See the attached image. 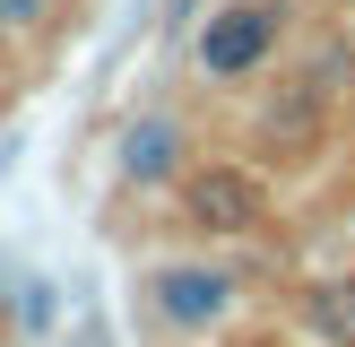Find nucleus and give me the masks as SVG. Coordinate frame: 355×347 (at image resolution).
Here are the masks:
<instances>
[{
	"label": "nucleus",
	"mask_w": 355,
	"mask_h": 347,
	"mask_svg": "<svg viewBox=\"0 0 355 347\" xmlns=\"http://www.w3.org/2000/svg\"><path fill=\"white\" fill-rule=\"evenodd\" d=\"M69 347H113V330H104V321H78V330H69Z\"/></svg>",
	"instance_id": "8"
},
{
	"label": "nucleus",
	"mask_w": 355,
	"mask_h": 347,
	"mask_svg": "<svg viewBox=\"0 0 355 347\" xmlns=\"http://www.w3.org/2000/svg\"><path fill=\"white\" fill-rule=\"evenodd\" d=\"M44 9H52V0H0V26H35Z\"/></svg>",
	"instance_id": "7"
},
{
	"label": "nucleus",
	"mask_w": 355,
	"mask_h": 347,
	"mask_svg": "<svg viewBox=\"0 0 355 347\" xmlns=\"http://www.w3.org/2000/svg\"><path fill=\"white\" fill-rule=\"evenodd\" d=\"M182 217L200 226V235H243V226L260 217V191L243 183L234 165H208V174H191V183H182Z\"/></svg>",
	"instance_id": "2"
},
{
	"label": "nucleus",
	"mask_w": 355,
	"mask_h": 347,
	"mask_svg": "<svg viewBox=\"0 0 355 347\" xmlns=\"http://www.w3.org/2000/svg\"><path fill=\"white\" fill-rule=\"evenodd\" d=\"M173 156H182V130H173L165 113H148L130 139H121V174H130V183H165Z\"/></svg>",
	"instance_id": "4"
},
{
	"label": "nucleus",
	"mask_w": 355,
	"mask_h": 347,
	"mask_svg": "<svg viewBox=\"0 0 355 347\" xmlns=\"http://www.w3.org/2000/svg\"><path fill=\"white\" fill-rule=\"evenodd\" d=\"M156 304H165V321L208 330L225 304H234V278H225V269H165V278H156Z\"/></svg>",
	"instance_id": "3"
},
{
	"label": "nucleus",
	"mask_w": 355,
	"mask_h": 347,
	"mask_svg": "<svg viewBox=\"0 0 355 347\" xmlns=\"http://www.w3.org/2000/svg\"><path fill=\"white\" fill-rule=\"evenodd\" d=\"M312 330H321V339H338V347H355V295L347 287H312Z\"/></svg>",
	"instance_id": "5"
},
{
	"label": "nucleus",
	"mask_w": 355,
	"mask_h": 347,
	"mask_svg": "<svg viewBox=\"0 0 355 347\" xmlns=\"http://www.w3.org/2000/svg\"><path fill=\"white\" fill-rule=\"evenodd\" d=\"M17 321L44 339V330L61 321V287H52V278H17Z\"/></svg>",
	"instance_id": "6"
},
{
	"label": "nucleus",
	"mask_w": 355,
	"mask_h": 347,
	"mask_svg": "<svg viewBox=\"0 0 355 347\" xmlns=\"http://www.w3.org/2000/svg\"><path fill=\"white\" fill-rule=\"evenodd\" d=\"M269 26L277 17L260 9V0H234V9H217L200 26V61H208V78H243V69L269 52Z\"/></svg>",
	"instance_id": "1"
}]
</instances>
